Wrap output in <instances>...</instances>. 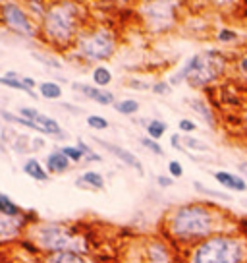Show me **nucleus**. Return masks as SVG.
Listing matches in <instances>:
<instances>
[{"mask_svg": "<svg viewBox=\"0 0 247 263\" xmlns=\"http://www.w3.org/2000/svg\"><path fill=\"white\" fill-rule=\"evenodd\" d=\"M87 10L77 2H49L39 24V39L56 52L74 49L79 33L87 27Z\"/></svg>", "mask_w": 247, "mask_h": 263, "instance_id": "nucleus-1", "label": "nucleus"}, {"mask_svg": "<svg viewBox=\"0 0 247 263\" xmlns=\"http://www.w3.org/2000/svg\"><path fill=\"white\" fill-rule=\"evenodd\" d=\"M27 238L43 254H58V252L87 254L85 238L77 232V229L66 222H35L27 230Z\"/></svg>", "mask_w": 247, "mask_h": 263, "instance_id": "nucleus-2", "label": "nucleus"}, {"mask_svg": "<svg viewBox=\"0 0 247 263\" xmlns=\"http://www.w3.org/2000/svg\"><path fill=\"white\" fill-rule=\"evenodd\" d=\"M75 57L85 64H102L116 54L118 35L108 25H87L77 41H75Z\"/></svg>", "mask_w": 247, "mask_h": 263, "instance_id": "nucleus-3", "label": "nucleus"}, {"mask_svg": "<svg viewBox=\"0 0 247 263\" xmlns=\"http://www.w3.org/2000/svg\"><path fill=\"white\" fill-rule=\"evenodd\" d=\"M213 215L203 205L190 203L174 209V213L168 217V230L178 240L191 242V240L205 238L213 230Z\"/></svg>", "mask_w": 247, "mask_h": 263, "instance_id": "nucleus-4", "label": "nucleus"}, {"mask_svg": "<svg viewBox=\"0 0 247 263\" xmlns=\"http://www.w3.org/2000/svg\"><path fill=\"white\" fill-rule=\"evenodd\" d=\"M241 248L236 240L228 236H213L201 242L193 254L191 263H239Z\"/></svg>", "mask_w": 247, "mask_h": 263, "instance_id": "nucleus-5", "label": "nucleus"}, {"mask_svg": "<svg viewBox=\"0 0 247 263\" xmlns=\"http://www.w3.org/2000/svg\"><path fill=\"white\" fill-rule=\"evenodd\" d=\"M0 25L24 39H39V24L22 2H0Z\"/></svg>", "mask_w": 247, "mask_h": 263, "instance_id": "nucleus-6", "label": "nucleus"}, {"mask_svg": "<svg viewBox=\"0 0 247 263\" xmlns=\"http://www.w3.org/2000/svg\"><path fill=\"white\" fill-rule=\"evenodd\" d=\"M176 6V2H143L139 6V14L151 31H168L174 25Z\"/></svg>", "mask_w": 247, "mask_h": 263, "instance_id": "nucleus-7", "label": "nucleus"}, {"mask_svg": "<svg viewBox=\"0 0 247 263\" xmlns=\"http://www.w3.org/2000/svg\"><path fill=\"white\" fill-rule=\"evenodd\" d=\"M224 70V58L218 52H209V54H199L197 64L193 68L191 76L188 78V83L191 87H205L214 78Z\"/></svg>", "mask_w": 247, "mask_h": 263, "instance_id": "nucleus-8", "label": "nucleus"}, {"mask_svg": "<svg viewBox=\"0 0 247 263\" xmlns=\"http://www.w3.org/2000/svg\"><path fill=\"white\" fill-rule=\"evenodd\" d=\"M37 221V215L33 211H25L22 217H8L0 215V244H8L14 240H22L24 234H27L29 227H33Z\"/></svg>", "mask_w": 247, "mask_h": 263, "instance_id": "nucleus-9", "label": "nucleus"}, {"mask_svg": "<svg viewBox=\"0 0 247 263\" xmlns=\"http://www.w3.org/2000/svg\"><path fill=\"white\" fill-rule=\"evenodd\" d=\"M19 116H24L25 120L33 122L35 132H41L45 136H52V138H66V132L62 130V126L52 118V116H47L39 112L37 108L33 107H22L19 108Z\"/></svg>", "mask_w": 247, "mask_h": 263, "instance_id": "nucleus-10", "label": "nucleus"}, {"mask_svg": "<svg viewBox=\"0 0 247 263\" xmlns=\"http://www.w3.org/2000/svg\"><path fill=\"white\" fill-rule=\"evenodd\" d=\"M93 141H95V143H99L100 147L107 149L108 153H110V155H114L116 159L120 161V163H123L126 166H130V168H133V171L139 174V176H143V174H145L141 161L135 155H133L132 151H128V149L120 147V145H116V143H112V141L100 140V138H93Z\"/></svg>", "mask_w": 247, "mask_h": 263, "instance_id": "nucleus-11", "label": "nucleus"}, {"mask_svg": "<svg viewBox=\"0 0 247 263\" xmlns=\"http://www.w3.org/2000/svg\"><path fill=\"white\" fill-rule=\"evenodd\" d=\"M72 87H74V91L81 93L83 97L95 101L97 105H102V107L112 105V107H114L116 97H114V93H112V91L100 89V87H93V85H89V83H81V82H74L72 83Z\"/></svg>", "mask_w": 247, "mask_h": 263, "instance_id": "nucleus-12", "label": "nucleus"}, {"mask_svg": "<svg viewBox=\"0 0 247 263\" xmlns=\"http://www.w3.org/2000/svg\"><path fill=\"white\" fill-rule=\"evenodd\" d=\"M70 166H72L70 159L60 151V147L52 149L45 159V168L49 171V174H64L70 171Z\"/></svg>", "mask_w": 247, "mask_h": 263, "instance_id": "nucleus-13", "label": "nucleus"}, {"mask_svg": "<svg viewBox=\"0 0 247 263\" xmlns=\"http://www.w3.org/2000/svg\"><path fill=\"white\" fill-rule=\"evenodd\" d=\"M105 176L97 171H85L83 174L77 176V180H75V186L81 190H87V192H99V190L105 188Z\"/></svg>", "mask_w": 247, "mask_h": 263, "instance_id": "nucleus-14", "label": "nucleus"}, {"mask_svg": "<svg viewBox=\"0 0 247 263\" xmlns=\"http://www.w3.org/2000/svg\"><path fill=\"white\" fill-rule=\"evenodd\" d=\"M39 263H91L85 254L77 252H58V254H45Z\"/></svg>", "mask_w": 247, "mask_h": 263, "instance_id": "nucleus-15", "label": "nucleus"}, {"mask_svg": "<svg viewBox=\"0 0 247 263\" xmlns=\"http://www.w3.org/2000/svg\"><path fill=\"white\" fill-rule=\"evenodd\" d=\"M24 173L31 178V180H37V182H49L50 174L49 171L45 168V164L39 161V159H35V157H31V159H27L24 163Z\"/></svg>", "mask_w": 247, "mask_h": 263, "instance_id": "nucleus-16", "label": "nucleus"}, {"mask_svg": "<svg viewBox=\"0 0 247 263\" xmlns=\"http://www.w3.org/2000/svg\"><path fill=\"white\" fill-rule=\"evenodd\" d=\"M214 178H216V182H218V184H222L224 188L234 190V192H245V190H247L245 180H243V178H239V176H236V174L218 171V173H214Z\"/></svg>", "mask_w": 247, "mask_h": 263, "instance_id": "nucleus-17", "label": "nucleus"}, {"mask_svg": "<svg viewBox=\"0 0 247 263\" xmlns=\"http://www.w3.org/2000/svg\"><path fill=\"white\" fill-rule=\"evenodd\" d=\"M147 259L149 263H170V254L162 242L153 240L147 244Z\"/></svg>", "mask_w": 247, "mask_h": 263, "instance_id": "nucleus-18", "label": "nucleus"}, {"mask_svg": "<svg viewBox=\"0 0 247 263\" xmlns=\"http://www.w3.org/2000/svg\"><path fill=\"white\" fill-rule=\"evenodd\" d=\"M91 78H93V83H95V87H100V89H105L107 85L112 83V70L105 64H99V66H93V72H91Z\"/></svg>", "mask_w": 247, "mask_h": 263, "instance_id": "nucleus-19", "label": "nucleus"}, {"mask_svg": "<svg viewBox=\"0 0 247 263\" xmlns=\"http://www.w3.org/2000/svg\"><path fill=\"white\" fill-rule=\"evenodd\" d=\"M39 95L43 99H47V101H58V99H62V87H60V83L58 82H43L39 83Z\"/></svg>", "mask_w": 247, "mask_h": 263, "instance_id": "nucleus-20", "label": "nucleus"}, {"mask_svg": "<svg viewBox=\"0 0 247 263\" xmlns=\"http://www.w3.org/2000/svg\"><path fill=\"white\" fill-rule=\"evenodd\" d=\"M25 211L17 205L16 201H12V197L6 196L4 192H0V215H8V217H22Z\"/></svg>", "mask_w": 247, "mask_h": 263, "instance_id": "nucleus-21", "label": "nucleus"}, {"mask_svg": "<svg viewBox=\"0 0 247 263\" xmlns=\"http://www.w3.org/2000/svg\"><path fill=\"white\" fill-rule=\"evenodd\" d=\"M0 85H4V87H10V89H16V91H22L25 95H29L31 99H37L39 95L31 91L24 82H22V76H17V78H6V76H0Z\"/></svg>", "mask_w": 247, "mask_h": 263, "instance_id": "nucleus-22", "label": "nucleus"}, {"mask_svg": "<svg viewBox=\"0 0 247 263\" xmlns=\"http://www.w3.org/2000/svg\"><path fill=\"white\" fill-rule=\"evenodd\" d=\"M145 128H147V138L158 141L166 134V128H168V126H166V122H162V120L153 118V120L145 122Z\"/></svg>", "mask_w": 247, "mask_h": 263, "instance_id": "nucleus-23", "label": "nucleus"}, {"mask_svg": "<svg viewBox=\"0 0 247 263\" xmlns=\"http://www.w3.org/2000/svg\"><path fill=\"white\" fill-rule=\"evenodd\" d=\"M114 110L116 112H120V115L132 116V115H135V112H139V101H135V99H122V101H116Z\"/></svg>", "mask_w": 247, "mask_h": 263, "instance_id": "nucleus-24", "label": "nucleus"}, {"mask_svg": "<svg viewBox=\"0 0 247 263\" xmlns=\"http://www.w3.org/2000/svg\"><path fill=\"white\" fill-rule=\"evenodd\" d=\"M190 107L193 108V110H195L197 115L203 116V120H205V122L209 124L211 128H214V124H216V122H214L213 110L209 108V105H207V103H203V101H199V99H195V101H191V103H190Z\"/></svg>", "mask_w": 247, "mask_h": 263, "instance_id": "nucleus-25", "label": "nucleus"}, {"mask_svg": "<svg viewBox=\"0 0 247 263\" xmlns=\"http://www.w3.org/2000/svg\"><path fill=\"white\" fill-rule=\"evenodd\" d=\"M75 145H77V147L81 149L83 161H85V163H93V161H95V163H100V161H102V157H100L99 153L95 151V149L91 147V145L87 143V141L81 140V138H77V143H75Z\"/></svg>", "mask_w": 247, "mask_h": 263, "instance_id": "nucleus-26", "label": "nucleus"}, {"mask_svg": "<svg viewBox=\"0 0 247 263\" xmlns=\"http://www.w3.org/2000/svg\"><path fill=\"white\" fill-rule=\"evenodd\" d=\"M25 8H27L29 16L33 17L37 24H41V20L45 17V14H47V8H49V4L33 0V2H25Z\"/></svg>", "mask_w": 247, "mask_h": 263, "instance_id": "nucleus-27", "label": "nucleus"}, {"mask_svg": "<svg viewBox=\"0 0 247 263\" xmlns=\"http://www.w3.org/2000/svg\"><path fill=\"white\" fill-rule=\"evenodd\" d=\"M0 118H4L6 122L10 124H16V126H24V128H29V130H35L33 122H29V120H25L24 116L19 115H14V112H10V110H0Z\"/></svg>", "mask_w": 247, "mask_h": 263, "instance_id": "nucleus-28", "label": "nucleus"}, {"mask_svg": "<svg viewBox=\"0 0 247 263\" xmlns=\"http://www.w3.org/2000/svg\"><path fill=\"white\" fill-rule=\"evenodd\" d=\"M181 143H183V147L186 149H193V151H209V145H207L205 141L197 140V138H193L190 134H183L181 136Z\"/></svg>", "mask_w": 247, "mask_h": 263, "instance_id": "nucleus-29", "label": "nucleus"}, {"mask_svg": "<svg viewBox=\"0 0 247 263\" xmlns=\"http://www.w3.org/2000/svg\"><path fill=\"white\" fill-rule=\"evenodd\" d=\"M60 151H62V153L70 159V163H72V164L83 163V153H81V149L77 147V145H62V147H60Z\"/></svg>", "mask_w": 247, "mask_h": 263, "instance_id": "nucleus-30", "label": "nucleus"}, {"mask_svg": "<svg viewBox=\"0 0 247 263\" xmlns=\"http://www.w3.org/2000/svg\"><path fill=\"white\" fill-rule=\"evenodd\" d=\"M87 126L89 128H93V130H108V126H110V122H108L105 116H100V115H89L87 116Z\"/></svg>", "mask_w": 247, "mask_h": 263, "instance_id": "nucleus-31", "label": "nucleus"}, {"mask_svg": "<svg viewBox=\"0 0 247 263\" xmlns=\"http://www.w3.org/2000/svg\"><path fill=\"white\" fill-rule=\"evenodd\" d=\"M139 143L143 145L145 149H149L151 153H155L157 157H164V149H162V145L158 143V141H155V140H151V138H139Z\"/></svg>", "mask_w": 247, "mask_h": 263, "instance_id": "nucleus-32", "label": "nucleus"}, {"mask_svg": "<svg viewBox=\"0 0 247 263\" xmlns=\"http://www.w3.org/2000/svg\"><path fill=\"white\" fill-rule=\"evenodd\" d=\"M14 151H17V153L31 151V138H27V136H16V140H14Z\"/></svg>", "mask_w": 247, "mask_h": 263, "instance_id": "nucleus-33", "label": "nucleus"}, {"mask_svg": "<svg viewBox=\"0 0 247 263\" xmlns=\"http://www.w3.org/2000/svg\"><path fill=\"white\" fill-rule=\"evenodd\" d=\"M193 186H195V190H197V192H201V194H205V196L218 197V199H226V201H230V199H232V197H230V196H226L224 192H216V190L205 188V186H203V184H199V182H195Z\"/></svg>", "mask_w": 247, "mask_h": 263, "instance_id": "nucleus-34", "label": "nucleus"}, {"mask_svg": "<svg viewBox=\"0 0 247 263\" xmlns=\"http://www.w3.org/2000/svg\"><path fill=\"white\" fill-rule=\"evenodd\" d=\"M33 58L35 60H39V62H43L45 66H49V68H62V62L56 60V58L43 57V54H37V52H33Z\"/></svg>", "mask_w": 247, "mask_h": 263, "instance_id": "nucleus-35", "label": "nucleus"}, {"mask_svg": "<svg viewBox=\"0 0 247 263\" xmlns=\"http://www.w3.org/2000/svg\"><path fill=\"white\" fill-rule=\"evenodd\" d=\"M151 89H153L155 95H168V93L172 91V87H170V83L168 82H157L151 85Z\"/></svg>", "mask_w": 247, "mask_h": 263, "instance_id": "nucleus-36", "label": "nucleus"}, {"mask_svg": "<svg viewBox=\"0 0 247 263\" xmlns=\"http://www.w3.org/2000/svg\"><path fill=\"white\" fill-rule=\"evenodd\" d=\"M168 173L172 178H181L183 176V168H181V164L178 161H170L168 163Z\"/></svg>", "mask_w": 247, "mask_h": 263, "instance_id": "nucleus-37", "label": "nucleus"}, {"mask_svg": "<svg viewBox=\"0 0 247 263\" xmlns=\"http://www.w3.org/2000/svg\"><path fill=\"white\" fill-rule=\"evenodd\" d=\"M128 85H130L132 89H135V91H145V89H149V83H145L143 80H137V78H132V80L128 82Z\"/></svg>", "mask_w": 247, "mask_h": 263, "instance_id": "nucleus-38", "label": "nucleus"}, {"mask_svg": "<svg viewBox=\"0 0 247 263\" xmlns=\"http://www.w3.org/2000/svg\"><path fill=\"white\" fill-rule=\"evenodd\" d=\"M178 128H180L181 132H186V134H190V132H193L197 126H195V122L188 120V118H181L180 122H178Z\"/></svg>", "mask_w": 247, "mask_h": 263, "instance_id": "nucleus-39", "label": "nucleus"}, {"mask_svg": "<svg viewBox=\"0 0 247 263\" xmlns=\"http://www.w3.org/2000/svg\"><path fill=\"white\" fill-rule=\"evenodd\" d=\"M236 37H238V35H236L234 31H230V29H222V31L218 33V39H220L222 43H230V41H234Z\"/></svg>", "mask_w": 247, "mask_h": 263, "instance_id": "nucleus-40", "label": "nucleus"}, {"mask_svg": "<svg viewBox=\"0 0 247 263\" xmlns=\"http://www.w3.org/2000/svg\"><path fill=\"white\" fill-rule=\"evenodd\" d=\"M170 143H172L174 149H178V151H186L183 143H181V136H178V134H174L172 138H170Z\"/></svg>", "mask_w": 247, "mask_h": 263, "instance_id": "nucleus-41", "label": "nucleus"}, {"mask_svg": "<svg viewBox=\"0 0 247 263\" xmlns=\"http://www.w3.org/2000/svg\"><path fill=\"white\" fill-rule=\"evenodd\" d=\"M157 184L160 186V188H170V186L174 184V180H172V176H158Z\"/></svg>", "mask_w": 247, "mask_h": 263, "instance_id": "nucleus-42", "label": "nucleus"}, {"mask_svg": "<svg viewBox=\"0 0 247 263\" xmlns=\"http://www.w3.org/2000/svg\"><path fill=\"white\" fill-rule=\"evenodd\" d=\"M60 107L66 108V110H70V112H74V115H81V112H83L81 107H74V105H70V103H60Z\"/></svg>", "mask_w": 247, "mask_h": 263, "instance_id": "nucleus-43", "label": "nucleus"}, {"mask_svg": "<svg viewBox=\"0 0 247 263\" xmlns=\"http://www.w3.org/2000/svg\"><path fill=\"white\" fill-rule=\"evenodd\" d=\"M22 82H24L31 91H35V87H39V83H35V80L33 78H29V76H22Z\"/></svg>", "mask_w": 247, "mask_h": 263, "instance_id": "nucleus-44", "label": "nucleus"}, {"mask_svg": "<svg viewBox=\"0 0 247 263\" xmlns=\"http://www.w3.org/2000/svg\"><path fill=\"white\" fill-rule=\"evenodd\" d=\"M45 145V141L41 138H31V151H39Z\"/></svg>", "mask_w": 247, "mask_h": 263, "instance_id": "nucleus-45", "label": "nucleus"}, {"mask_svg": "<svg viewBox=\"0 0 247 263\" xmlns=\"http://www.w3.org/2000/svg\"><path fill=\"white\" fill-rule=\"evenodd\" d=\"M241 70L247 74V58H243V60H241Z\"/></svg>", "mask_w": 247, "mask_h": 263, "instance_id": "nucleus-46", "label": "nucleus"}, {"mask_svg": "<svg viewBox=\"0 0 247 263\" xmlns=\"http://www.w3.org/2000/svg\"><path fill=\"white\" fill-rule=\"evenodd\" d=\"M239 224H241L243 232H247V219H241V222H239Z\"/></svg>", "mask_w": 247, "mask_h": 263, "instance_id": "nucleus-47", "label": "nucleus"}, {"mask_svg": "<svg viewBox=\"0 0 247 263\" xmlns=\"http://www.w3.org/2000/svg\"><path fill=\"white\" fill-rule=\"evenodd\" d=\"M239 166V171H241V173H245L247 174V163H243V164H238Z\"/></svg>", "mask_w": 247, "mask_h": 263, "instance_id": "nucleus-48", "label": "nucleus"}, {"mask_svg": "<svg viewBox=\"0 0 247 263\" xmlns=\"http://www.w3.org/2000/svg\"><path fill=\"white\" fill-rule=\"evenodd\" d=\"M8 263H25V261H8Z\"/></svg>", "mask_w": 247, "mask_h": 263, "instance_id": "nucleus-49", "label": "nucleus"}]
</instances>
